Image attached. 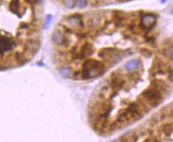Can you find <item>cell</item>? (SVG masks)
<instances>
[{
    "mask_svg": "<svg viewBox=\"0 0 173 142\" xmlns=\"http://www.w3.org/2000/svg\"><path fill=\"white\" fill-rule=\"evenodd\" d=\"M141 97L148 101L151 106L155 107L160 104L162 99V94L161 92L157 89L150 88L145 89L141 93Z\"/></svg>",
    "mask_w": 173,
    "mask_h": 142,
    "instance_id": "cell-1",
    "label": "cell"
},
{
    "mask_svg": "<svg viewBox=\"0 0 173 142\" xmlns=\"http://www.w3.org/2000/svg\"><path fill=\"white\" fill-rule=\"evenodd\" d=\"M162 132L166 136H170L173 133V122H169L163 125L162 127Z\"/></svg>",
    "mask_w": 173,
    "mask_h": 142,
    "instance_id": "cell-5",
    "label": "cell"
},
{
    "mask_svg": "<svg viewBox=\"0 0 173 142\" xmlns=\"http://www.w3.org/2000/svg\"><path fill=\"white\" fill-rule=\"evenodd\" d=\"M156 22V15L152 13H148L143 14L141 18L140 27L143 30H151L153 28Z\"/></svg>",
    "mask_w": 173,
    "mask_h": 142,
    "instance_id": "cell-2",
    "label": "cell"
},
{
    "mask_svg": "<svg viewBox=\"0 0 173 142\" xmlns=\"http://www.w3.org/2000/svg\"><path fill=\"white\" fill-rule=\"evenodd\" d=\"M88 0H76V7L78 8H85L88 6Z\"/></svg>",
    "mask_w": 173,
    "mask_h": 142,
    "instance_id": "cell-8",
    "label": "cell"
},
{
    "mask_svg": "<svg viewBox=\"0 0 173 142\" xmlns=\"http://www.w3.org/2000/svg\"><path fill=\"white\" fill-rule=\"evenodd\" d=\"M118 1H123V0H118Z\"/></svg>",
    "mask_w": 173,
    "mask_h": 142,
    "instance_id": "cell-10",
    "label": "cell"
},
{
    "mask_svg": "<svg viewBox=\"0 0 173 142\" xmlns=\"http://www.w3.org/2000/svg\"><path fill=\"white\" fill-rule=\"evenodd\" d=\"M163 54L164 56H166L168 58L173 60V44L171 45L170 46H168L165 50H164Z\"/></svg>",
    "mask_w": 173,
    "mask_h": 142,
    "instance_id": "cell-6",
    "label": "cell"
},
{
    "mask_svg": "<svg viewBox=\"0 0 173 142\" xmlns=\"http://www.w3.org/2000/svg\"><path fill=\"white\" fill-rule=\"evenodd\" d=\"M152 85L153 88L157 89L158 90H160V92L161 91H165L167 89L166 84L164 83V82H163L161 80H155V81L152 82Z\"/></svg>",
    "mask_w": 173,
    "mask_h": 142,
    "instance_id": "cell-3",
    "label": "cell"
},
{
    "mask_svg": "<svg viewBox=\"0 0 173 142\" xmlns=\"http://www.w3.org/2000/svg\"><path fill=\"white\" fill-rule=\"evenodd\" d=\"M167 1H168V0H161V3H165Z\"/></svg>",
    "mask_w": 173,
    "mask_h": 142,
    "instance_id": "cell-9",
    "label": "cell"
},
{
    "mask_svg": "<svg viewBox=\"0 0 173 142\" xmlns=\"http://www.w3.org/2000/svg\"><path fill=\"white\" fill-rule=\"evenodd\" d=\"M139 66V62L136 60H130L125 64V69L129 71H133Z\"/></svg>",
    "mask_w": 173,
    "mask_h": 142,
    "instance_id": "cell-4",
    "label": "cell"
},
{
    "mask_svg": "<svg viewBox=\"0 0 173 142\" xmlns=\"http://www.w3.org/2000/svg\"><path fill=\"white\" fill-rule=\"evenodd\" d=\"M64 6L69 9H72L76 7V0H62Z\"/></svg>",
    "mask_w": 173,
    "mask_h": 142,
    "instance_id": "cell-7",
    "label": "cell"
}]
</instances>
